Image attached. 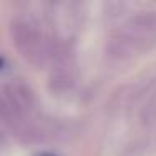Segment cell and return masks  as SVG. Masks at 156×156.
<instances>
[{
  "label": "cell",
  "mask_w": 156,
  "mask_h": 156,
  "mask_svg": "<svg viewBox=\"0 0 156 156\" xmlns=\"http://www.w3.org/2000/svg\"><path fill=\"white\" fill-rule=\"evenodd\" d=\"M37 156H55V154H51V153H39Z\"/></svg>",
  "instance_id": "6da1fadb"
}]
</instances>
